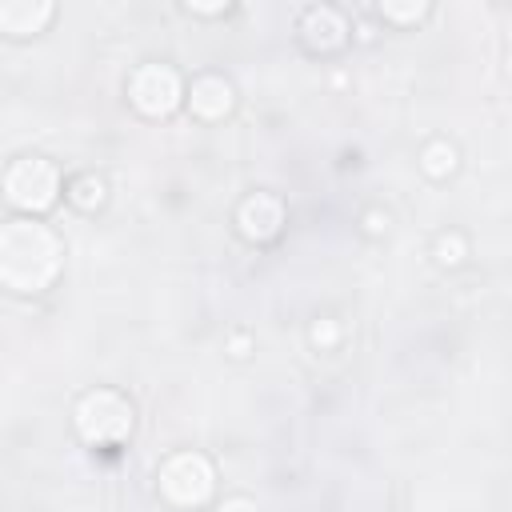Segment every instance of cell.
I'll return each instance as SVG.
<instances>
[{
    "label": "cell",
    "mask_w": 512,
    "mask_h": 512,
    "mask_svg": "<svg viewBox=\"0 0 512 512\" xmlns=\"http://www.w3.org/2000/svg\"><path fill=\"white\" fill-rule=\"evenodd\" d=\"M244 348H248V340L240 336V340H232V356H244Z\"/></svg>",
    "instance_id": "15"
},
{
    "label": "cell",
    "mask_w": 512,
    "mask_h": 512,
    "mask_svg": "<svg viewBox=\"0 0 512 512\" xmlns=\"http://www.w3.org/2000/svg\"><path fill=\"white\" fill-rule=\"evenodd\" d=\"M68 200H72L76 208H96V204H104V180H100V176H76L72 188H68Z\"/></svg>",
    "instance_id": "10"
},
{
    "label": "cell",
    "mask_w": 512,
    "mask_h": 512,
    "mask_svg": "<svg viewBox=\"0 0 512 512\" xmlns=\"http://www.w3.org/2000/svg\"><path fill=\"white\" fill-rule=\"evenodd\" d=\"M188 100H192V112H196V116L216 120V116H224V112L232 108V84H228L224 76H200V80L192 84Z\"/></svg>",
    "instance_id": "7"
},
{
    "label": "cell",
    "mask_w": 512,
    "mask_h": 512,
    "mask_svg": "<svg viewBox=\"0 0 512 512\" xmlns=\"http://www.w3.org/2000/svg\"><path fill=\"white\" fill-rule=\"evenodd\" d=\"M312 340H316V344H332V340H336V324H332V320L316 324V328H312Z\"/></svg>",
    "instance_id": "12"
},
{
    "label": "cell",
    "mask_w": 512,
    "mask_h": 512,
    "mask_svg": "<svg viewBox=\"0 0 512 512\" xmlns=\"http://www.w3.org/2000/svg\"><path fill=\"white\" fill-rule=\"evenodd\" d=\"M240 232L248 236V240H268V236H276L280 232V224H284V208H280V200L276 196H268V192H256V196H248L244 204H240Z\"/></svg>",
    "instance_id": "6"
},
{
    "label": "cell",
    "mask_w": 512,
    "mask_h": 512,
    "mask_svg": "<svg viewBox=\"0 0 512 512\" xmlns=\"http://www.w3.org/2000/svg\"><path fill=\"white\" fill-rule=\"evenodd\" d=\"M160 492L180 508L204 504L212 496V464L200 452H176L160 468Z\"/></svg>",
    "instance_id": "4"
},
{
    "label": "cell",
    "mask_w": 512,
    "mask_h": 512,
    "mask_svg": "<svg viewBox=\"0 0 512 512\" xmlns=\"http://www.w3.org/2000/svg\"><path fill=\"white\" fill-rule=\"evenodd\" d=\"M464 252H468V244H464L460 232H444V236L436 240V260H440V264H460Z\"/></svg>",
    "instance_id": "11"
},
{
    "label": "cell",
    "mask_w": 512,
    "mask_h": 512,
    "mask_svg": "<svg viewBox=\"0 0 512 512\" xmlns=\"http://www.w3.org/2000/svg\"><path fill=\"white\" fill-rule=\"evenodd\" d=\"M420 168L428 172V176H448L452 168H456V148L448 144V140H432L424 152H420Z\"/></svg>",
    "instance_id": "9"
},
{
    "label": "cell",
    "mask_w": 512,
    "mask_h": 512,
    "mask_svg": "<svg viewBox=\"0 0 512 512\" xmlns=\"http://www.w3.org/2000/svg\"><path fill=\"white\" fill-rule=\"evenodd\" d=\"M60 264H64V244L48 224L32 216L0 224V284L4 288L44 292L56 280Z\"/></svg>",
    "instance_id": "1"
},
{
    "label": "cell",
    "mask_w": 512,
    "mask_h": 512,
    "mask_svg": "<svg viewBox=\"0 0 512 512\" xmlns=\"http://www.w3.org/2000/svg\"><path fill=\"white\" fill-rule=\"evenodd\" d=\"M128 96L144 116H168L180 104V76L168 64H144L132 72Z\"/></svg>",
    "instance_id": "5"
},
{
    "label": "cell",
    "mask_w": 512,
    "mask_h": 512,
    "mask_svg": "<svg viewBox=\"0 0 512 512\" xmlns=\"http://www.w3.org/2000/svg\"><path fill=\"white\" fill-rule=\"evenodd\" d=\"M60 192V172L44 160V156H20L8 172H4V196L16 208L28 212H44Z\"/></svg>",
    "instance_id": "3"
},
{
    "label": "cell",
    "mask_w": 512,
    "mask_h": 512,
    "mask_svg": "<svg viewBox=\"0 0 512 512\" xmlns=\"http://www.w3.org/2000/svg\"><path fill=\"white\" fill-rule=\"evenodd\" d=\"M76 432L88 444H120L132 432V404L112 388H96L76 404Z\"/></svg>",
    "instance_id": "2"
},
{
    "label": "cell",
    "mask_w": 512,
    "mask_h": 512,
    "mask_svg": "<svg viewBox=\"0 0 512 512\" xmlns=\"http://www.w3.org/2000/svg\"><path fill=\"white\" fill-rule=\"evenodd\" d=\"M224 512H256V508H252L248 500H228V504H224Z\"/></svg>",
    "instance_id": "14"
},
{
    "label": "cell",
    "mask_w": 512,
    "mask_h": 512,
    "mask_svg": "<svg viewBox=\"0 0 512 512\" xmlns=\"http://www.w3.org/2000/svg\"><path fill=\"white\" fill-rule=\"evenodd\" d=\"M44 20H52V4H36V8H28V4H0V28L12 32V36L36 32Z\"/></svg>",
    "instance_id": "8"
},
{
    "label": "cell",
    "mask_w": 512,
    "mask_h": 512,
    "mask_svg": "<svg viewBox=\"0 0 512 512\" xmlns=\"http://www.w3.org/2000/svg\"><path fill=\"white\" fill-rule=\"evenodd\" d=\"M420 12H424V4H416V8H384V16H396V20H412Z\"/></svg>",
    "instance_id": "13"
}]
</instances>
